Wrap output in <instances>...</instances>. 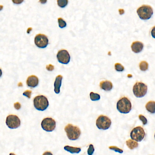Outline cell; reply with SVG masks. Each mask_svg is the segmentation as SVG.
Segmentation results:
<instances>
[{
  "label": "cell",
  "instance_id": "cell-1",
  "mask_svg": "<svg viewBox=\"0 0 155 155\" xmlns=\"http://www.w3.org/2000/svg\"><path fill=\"white\" fill-rule=\"evenodd\" d=\"M64 130L68 138L70 140L74 141L79 138L81 135V131L78 127L71 124H68L65 126Z\"/></svg>",
  "mask_w": 155,
  "mask_h": 155
},
{
  "label": "cell",
  "instance_id": "cell-2",
  "mask_svg": "<svg viewBox=\"0 0 155 155\" xmlns=\"http://www.w3.org/2000/svg\"><path fill=\"white\" fill-rule=\"evenodd\" d=\"M117 108L121 113H128L131 111V102L127 98L123 97L117 102Z\"/></svg>",
  "mask_w": 155,
  "mask_h": 155
},
{
  "label": "cell",
  "instance_id": "cell-3",
  "mask_svg": "<svg viewBox=\"0 0 155 155\" xmlns=\"http://www.w3.org/2000/svg\"><path fill=\"white\" fill-rule=\"evenodd\" d=\"M34 107L38 111H44L48 108L49 101L46 97L43 95H37L33 100Z\"/></svg>",
  "mask_w": 155,
  "mask_h": 155
},
{
  "label": "cell",
  "instance_id": "cell-4",
  "mask_svg": "<svg viewBox=\"0 0 155 155\" xmlns=\"http://www.w3.org/2000/svg\"><path fill=\"white\" fill-rule=\"evenodd\" d=\"M138 15L141 19L146 20L151 18L153 14V9L148 5H143L138 8L137 11Z\"/></svg>",
  "mask_w": 155,
  "mask_h": 155
},
{
  "label": "cell",
  "instance_id": "cell-5",
  "mask_svg": "<svg viewBox=\"0 0 155 155\" xmlns=\"http://www.w3.org/2000/svg\"><path fill=\"white\" fill-rule=\"evenodd\" d=\"M148 91V86L145 84L141 82L136 83L133 87V92L137 97H144Z\"/></svg>",
  "mask_w": 155,
  "mask_h": 155
},
{
  "label": "cell",
  "instance_id": "cell-6",
  "mask_svg": "<svg viewBox=\"0 0 155 155\" xmlns=\"http://www.w3.org/2000/svg\"><path fill=\"white\" fill-rule=\"evenodd\" d=\"M112 124V122L109 117L104 116L100 115L99 116L96 120V126L99 129L106 130L109 129Z\"/></svg>",
  "mask_w": 155,
  "mask_h": 155
},
{
  "label": "cell",
  "instance_id": "cell-7",
  "mask_svg": "<svg viewBox=\"0 0 155 155\" xmlns=\"http://www.w3.org/2000/svg\"><path fill=\"white\" fill-rule=\"evenodd\" d=\"M145 136V132L142 127H136L132 129L130 133V137L132 140L140 142L143 140Z\"/></svg>",
  "mask_w": 155,
  "mask_h": 155
},
{
  "label": "cell",
  "instance_id": "cell-8",
  "mask_svg": "<svg viewBox=\"0 0 155 155\" xmlns=\"http://www.w3.org/2000/svg\"><path fill=\"white\" fill-rule=\"evenodd\" d=\"M5 123L9 128L11 129H16L21 126V120L17 116L10 115L7 116Z\"/></svg>",
  "mask_w": 155,
  "mask_h": 155
},
{
  "label": "cell",
  "instance_id": "cell-9",
  "mask_svg": "<svg viewBox=\"0 0 155 155\" xmlns=\"http://www.w3.org/2000/svg\"><path fill=\"white\" fill-rule=\"evenodd\" d=\"M41 127L44 130L48 132L53 131L56 127V122L51 117H46L43 120L41 123Z\"/></svg>",
  "mask_w": 155,
  "mask_h": 155
},
{
  "label": "cell",
  "instance_id": "cell-10",
  "mask_svg": "<svg viewBox=\"0 0 155 155\" xmlns=\"http://www.w3.org/2000/svg\"><path fill=\"white\" fill-rule=\"evenodd\" d=\"M35 43L36 46L40 48L46 47L49 44V39L46 35L39 34L36 36Z\"/></svg>",
  "mask_w": 155,
  "mask_h": 155
},
{
  "label": "cell",
  "instance_id": "cell-11",
  "mask_svg": "<svg viewBox=\"0 0 155 155\" xmlns=\"http://www.w3.org/2000/svg\"><path fill=\"white\" fill-rule=\"evenodd\" d=\"M57 58L60 63L63 64H67L70 62V56L67 50H61L58 52Z\"/></svg>",
  "mask_w": 155,
  "mask_h": 155
},
{
  "label": "cell",
  "instance_id": "cell-12",
  "mask_svg": "<svg viewBox=\"0 0 155 155\" xmlns=\"http://www.w3.org/2000/svg\"><path fill=\"white\" fill-rule=\"evenodd\" d=\"M26 84L30 87H36L39 84V79L36 76L34 75L29 76L26 80Z\"/></svg>",
  "mask_w": 155,
  "mask_h": 155
},
{
  "label": "cell",
  "instance_id": "cell-13",
  "mask_svg": "<svg viewBox=\"0 0 155 155\" xmlns=\"http://www.w3.org/2000/svg\"><path fill=\"white\" fill-rule=\"evenodd\" d=\"M143 44L140 41H135L132 44L131 48L132 51L136 53H138L143 50Z\"/></svg>",
  "mask_w": 155,
  "mask_h": 155
},
{
  "label": "cell",
  "instance_id": "cell-14",
  "mask_svg": "<svg viewBox=\"0 0 155 155\" xmlns=\"http://www.w3.org/2000/svg\"><path fill=\"white\" fill-rule=\"evenodd\" d=\"M62 79L63 76L61 75H58L55 78L54 83V91L55 93L59 94L60 92V88L62 84Z\"/></svg>",
  "mask_w": 155,
  "mask_h": 155
},
{
  "label": "cell",
  "instance_id": "cell-15",
  "mask_svg": "<svg viewBox=\"0 0 155 155\" xmlns=\"http://www.w3.org/2000/svg\"><path fill=\"white\" fill-rule=\"evenodd\" d=\"M100 87L101 89L105 91H109L113 87L112 83L109 81H103L100 83Z\"/></svg>",
  "mask_w": 155,
  "mask_h": 155
},
{
  "label": "cell",
  "instance_id": "cell-16",
  "mask_svg": "<svg viewBox=\"0 0 155 155\" xmlns=\"http://www.w3.org/2000/svg\"><path fill=\"white\" fill-rule=\"evenodd\" d=\"M146 108L148 112L151 113L152 114L155 113V102L154 101L149 102L146 103Z\"/></svg>",
  "mask_w": 155,
  "mask_h": 155
},
{
  "label": "cell",
  "instance_id": "cell-17",
  "mask_svg": "<svg viewBox=\"0 0 155 155\" xmlns=\"http://www.w3.org/2000/svg\"><path fill=\"white\" fill-rule=\"evenodd\" d=\"M64 149L72 154L79 153L81 150L80 148L73 147V146H64Z\"/></svg>",
  "mask_w": 155,
  "mask_h": 155
},
{
  "label": "cell",
  "instance_id": "cell-18",
  "mask_svg": "<svg viewBox=\"0 0 155 155\" xmlns=\"http://www.w3.org/2000/svg\"><path fill=\"white\" fill-rule=\"evenodd\" d=\"M126 145L131 150H133L134 149L136 148L138 146V142L129 139L126 141Z\"/></svg>",
  "mask_w": 155,
  "mask_h": 155
},
{
  "label": "cell",
  "instance_id": "cell-19",
  "mask_svg": "<svg viewBox=\"0 0 155 155\" xmlns=\"http://www.w3.org/2000/svg\"><path fill=\"white\" fill-rule=\"evenodd\" d=\"M140 70L142 71H146L148 68V64L146 61H142L139 64Z\"/></svg>",
  "mask_w": 155,
  "mask_h": 155
},
{
  "label": "cell",
  "instance_id": "cell-20",
  "mask_svg": "<svg viewBox=\"0 0 155 155\" xmlns=\"http://www.w3.org/2000/svg\"><path fill=\"white\" fill-rule=\"evenodd\" d=\"M90 98L92 101H99L100 99V95L98 93H95L94 92H91L90 93Z\"/></svg>",
  "mask_w": 155,
  "mask_h": 155
},
{
  "label": "cell",
  "instance_id": "cell-21",
  "mask_svg": "<svg viewBox=\"0 0 155 155\" xmlns=\"http://www.w3.org/2000/svg\"><path fill=\"white\" fill-rule=\"evenodd\" d=\"M68 3V0H58L57 4L61 8H64Z\"/></svg>",
  "mask_w": 155,
  "mask_h": 155
},
{
  "label": "cell",
  "instance_id": "cell-22",
  "mask_svg": "<svg viewBox=\"0 0 155 155\" xmlns=\"http://www.w3.org/2000/svg\"><path fill=\"white\" fill-rule=\"evenodd\" d=\"M58 21L59 26L60 28H63L66 27L67 26L66 22L62 18H59L58 19Z\"/></svg>",
  "mask_w": 155,
  "mask_h": 155
},
{
  "label": "cell",
  "instance_id": "cell-23",
  "mask_svg": "<svg viewBox=\"0 0 155 155\" xmlns=\"http://www.w3.org/2000/svg\"><path fill=\"white\" fill-rule=\"evenodd\" d=\"M115 69L117 72H121L123 71L124 67L120 63H117L115 64Z\"/></svg>",
  "mask_w": 155,
  "mask_h": 155
},
{
  "label": "cell",
  "instance_id": "cell-24",
  "mask_svg": "<svg viewBox=\"0 0 155 155\" xmlns=\"http://www.w3.org/2000/svg\"><path fill=\"white\" fill-rule=\"evenodd\" d=\"M109 149H110V150H113V151H115V152H117L118 153H123V150L121 149L118 148V147L116 146H110L109 147Z\"/></svg>",
  "mask_w": 155,
  "mask_h": 155
},
{
  "label": "cell",
  "instance_id": "cell-25",
  "mask_svg": "<svg viewBox=\"0 0 155 155\" xmlns=\"http://www.w3.org/2000/svg\"><path fill=\"white\" fill-rule=\"evenodd\" d=\"M95 152V148L92 144L89 145V148L88 149V154L89 155H93Z\"/></svg>",
  "mask_w": 155,
  "mask_h": 155
},
{
  "label": "cell",
  "instance_id": "cell-26",
  "mask_svg": "<svg viewBox=\"0 0 155 155\" xmlns=\"http://www.w3.org/2000/svg\"><path fill=\"white\" fill-rule=\"evenodd\" d=\"M139 119L142 122L143 125H146L148 123V120L145 116H144L142 115H140L139 116Z\"/></svg>",
  "mask_w": 155,
  "mask_h": 155
},
{
  "label": "cell",
  "instance_id": "cell-27",
  "mask_svg": "<svg viewBox=\"0 0 155 155\" xmlns=\"http://www.w3.org/2000/svg\"><path fill=\"white\" fill-rule=\"evenodd\" d=\"M32 91L30 90H26L25 92H23V95L28 98H30L32 95Z\"/></svg>",
  "mask_w": 155,
  "mask_h": 155
},
{
  "label": "cell",
  "instance_id": "cell-28",
  "mask_svg": "<svg viewBox=\"0 0 155 155\" xmlns=\"http://www.w3.org/2000/svg\"><path fill=\"white\" fill-rule=\"evenodd\" d=\"M14 108L15 109L19 110L21 108V105L19 102H16L14 104Z\"/></svg>",
  "mask_w": 155,
  "mask_h": 155
},
{
  "label": "cell",
  "instance_id": "cell-29",
  "mask_svg": "<svg viewBox=\"0 0 155 155\" xmlns=\"http://www.w3.org/2000/svg\"><path fill=\"white\" fill-rule=\"evenodd\" d=\"M151 35H152V37L155 38V26L152 28V30H151Z\"/></svg>",
  "mask_w": 155,
  "mask_h": 155
},
{
  "label": "cell",
  "instance_id": "cell-30",
  "mask_svg": "<svg viewBox=\"0 0 155 155\" xmlns=\"http://www.w3.org/2000/svg\"><path fill=\"white\" fill-rule=\"evenodd\" d=\"M46 69L48 70L51 71V70H53L54 69V66L53 65H48L46 66Z\"/></svg>",
  "mask_w": 155,
  "mask_h": 155
},
{
  "label": "cell",
  "instance_id": "cell-31",
  "mask_svg": "<svg viewBox=\"0 0 155 155\" xmlns=\"http://www.w3.org/2000/svg\"><path fill=\"white\" fill-rule=\"evenodd\" d=\"M13 2H14V3L16 4H19L21 3V2H23V1H20V0H15V1H12Z\"/></svg>",
  "mask_w": 155,
  "mask_h": 155
},
{
  "label": "cell",
  "instance_id": "cell-32",
  "mask_svg": "<svg viewBox=\"0 0 155 155\" xmlns=\"http://www.w3.org/2000/svg\"><path fill=\"white\" fill-rule=\"evenodd\" d=\"M43 155H53L51 152H49V151H47V152H45L43 153Z\"/></svg>",
  "mask_w": 155,
  "mask_h": 155
},
{
  "label": "cell",
  "instance_id": "cell-33",
  "mask_svg": "<svg viewBox=\"0 0 155 155\" xmlns=\"http://www.w3.org/2000/svg\"><path fill=\"white\" fill-rule=\"evenodd\" d=\"M2 70H1V69L0 68V77H1V76H2Z\"/></svg>",
  "mask_w": 155,
  "mask_h": 155
},
{
  "label": "cell",
  "instance_id": "cell-34",
  "mask_svg": "<svg viewBox=\"0 0 155 155\" xmlns=\"http://www.w3.org/2000/svg\"><path fill=\"white\" fill-rule=\"evenodd\" d=\"M3 5H0V11L2 10V9H3Z\"/></svg>",
  "mask_w": 155,
  "mask_h": 155
},
{
  "label": "cell",
  "instance_id": "cell-35",
  "mask_svg": "<svg viewBox=\"0 0 155 155\" xmlns=\"http://www.w3.org/2000/svg\"><path fill=\"white\" fill-rule=\"evenodd\" d=\"M9 155H16L14 153H11Z\"/></svg>",
  "mask_w": 155,
  "mask_h": 155
},
{
  "label": "cell",
  "instance_id": "cell-36",
  "mask_svg": "<svg viewBox=\"0 0 155 155\" xmlns=\"http://www.w3.org/2000/svg\"></svg>",
  "mask_w": 155,
  "mask_h": 155
}]
</instances>
